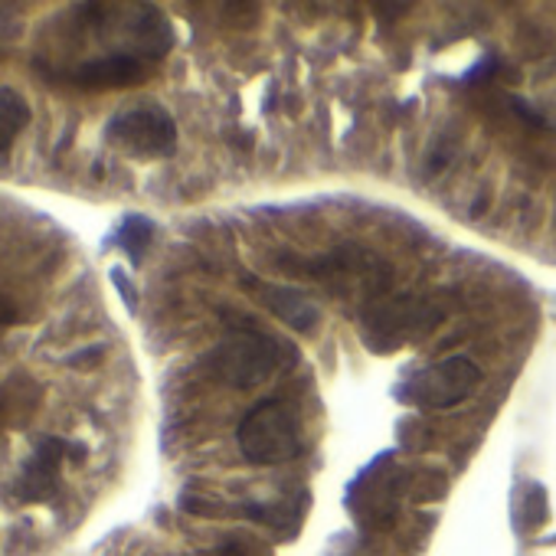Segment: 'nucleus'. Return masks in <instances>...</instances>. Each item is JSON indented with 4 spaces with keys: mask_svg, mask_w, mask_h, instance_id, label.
Listing matches in <instances>:
<instances>
[{
    "mask_svg": "<svg viewBox=\"0 0 556 556\" xmlns=\"http://www.w3.org/2000/svg\"><path fill=\"white\" fill-rule=\"evenodd\" d=\"M154 239V223L141 213H128L118 226H115V236L109 239L112 245H118L131 262H141V255L148 252Z\"/></svg>",
    "mask_w": 556,
    "mask_h": 556,
    "instance_id": "0eeeda50",
    "label": "nucleus"
},
{
    "mask_svg": "<svg viewBox=\"0 0 556 556\" xmlns=\"http://www.w3.org/2000/svg\"><path fill=\"white\" fill-rule=\"evenodd\" d=\"M66 79L79 89H128L148 79V63L131 53H112L70 70Z\"/></svg>",
    "mask_w": 556,
    "mask_h": 556,
    "instance_id": "39448f33",
    "label": "nucleus"
},
{
    "mask_svg": "<svg viewBox=\"0 0 556 556\" xmlns=\"http://www.w3.org/2000/svg\"><path fill=\"white\" fill-rule=\"evenodd\" d=\"M494 66H497V60H494V56H484L478 66H471V73H465V83H481V79H488V76L494 73Z\"/></svg>",
    "mask_w": 556,
    "mask_h": 556,
    "instance_id": "4468645a",
    "label": "nucleus"
},
{
    "mask_svg": "<svg viewBox=\"0 0 556 556\" xmlns=\"http://www.w3.org/2000/svg\"><path fill=\"white\" fill-rule=\"evenodd\" d=\"M258 295L268 305V312L278 321H286L292 331L308 334L318 325V318H321L318 305L308 295H302L299 289H289V286H258Z\"/></svg>",
    "mask_w": 556,
    "mask_h": 556,
    "instance_id": "423d86ee",
    "label": "nucleus"
},
{
    "mask_svg": "<svg viewBox=\"0 0 556 556\" xmlns=\"http://www.w3.org/2000/svg\"><path fill=\"white\" fill-rule=\"evenodd\" d=\"M21 390H24V383L0 390V426H4V422H8V416L14 413V396H17Z\"/></svg>",
    "mask_w": 556,
    "mask_h": 556,
    "instance_id": "ddd939ff",
    "label": "nucleus"
},
{
    "mask_svg": "<svg viewBox=\"0 0 556 556\" xmlns=\"http://www.w3.org/2000/svg\"><path fill=\"white\" fill-rule=\"evenodd\" d=\"M282 344L271 341L268 334L262 331H236L232 338H226L219 348H213L206 354V364L210 370L226 380L229 387H258L262 380H268L278 364H282Z\"/></svg>",
    "mask_w": 556,
    "mask_h": 556,
    "instance_id": "f03ea898",
    "label": "nucleus"
},
{
    "mask_svg": "<svg viewBox=\"0 0 556 556\" xmlns=\"http://www.w3.org/2000/svg\"><path fill=\"white\" fill-rule=\"evenodd\" d=\"M30 105L17 89H0V154H4L14 138L27 128Z\"/></svg>",
    "mask_w": 556,
    "mask_h": 556,
    "instance_id": "6e6552de",
    "label": "nucleus"
},
{
    "mask_svg": "<svg viewBox=\"0 0 556 556\" xmlns=\"http://www.w3.org/2000/svg\"><path fill=\"white\" fill-rule=\"evenodd\" d=\"M112 286H115V292L122 295V302L128 305V312H135V308H138V289L131 286L128 271H122V268H112Z\"/></svg>",
    "mask_w": 556,
    "mask_h": 556,
    "instance_id": "9b49d317",
    "label": "nucleus"
},
{
    "mask_svg": "<svg viewBox=\"0 0 556 556\" xmlns=\"http://www.w3.org/2000/svg\"><path fill=\"white\" fill-rule=\"evenodd\" d=\"M17 34H21L17 11H14V8H4V4H0V43H4V40H14Z\"/></svg>",
    "mask_w": 556,
    "mask_h": 556,
    "instance_id": "f8f14e48",
    "label": "nucleus"
},
{
    "mask_svg": "<svg viewBox=\"0 0 556 556\" xmlns=\"http://www.w3.org/2000/svg\"><path fill=\"white\" fill-rule=\"evenodd\" d=\"M105 138L115 148H122L125 154L154 161V157H170L174 154V148H177V125L170 122V115L164 109L144 105V109L122 112L109 125Z\"/></svg>",
    "mask_w": 556,
    "mask_h": 556,
    "instance_id": "20e7f679",
    "label": "nucleus"
},
{
    "mask_svg": "<svg viewBox=\"0 0 556 556\" xmlns=\"http://www.w3.org/2000/svg\"><path fill=\"white\" fill-rule=\"evenodd\" d=\"M236 442L252 465H286L302 455L305 432L292 403L262 400L242 416Z\"/></svg>",
    "mask_w": 556,
    "mask_h": 556,
    "instance_id": "f257e3e1",
    "label": "nucleus"
},
{
    "mask_svg": "<svg viewBox=\"0 0 556 556\" xmlns=\"http://www.w3.org/2000/svg\"><path fill=\"white\" fill-rule=\"evenodd\" d=\"M523 510H527V527H536L543 523L546 517V491L540 484H530L527 494H523Z\"/></svg>",
    "mask_w": 556,
    "mask_h": 556,
    "instance_id": "1a4fd4ad",
    "label": "nucleus"
},
{
    "mask_svg": "<svg viewBox=\"0 0 556 556\" xmlns=\"http://www.w3.org/2000/svg\"><path fill=\"white\" fill-rule=\"evenodd\" d=\"M14 321H17V305L8 295H0V328H8Z\"/></svg>",
    "mask_w": 556,
    "mask_h": 556,
    "instance_id": "2eb2a0df",
    "label": "nucleus"
},
{
    "mask_svg": "<svg viewBox=\"0 0 556 556\" xmlns=\"http://www.w3.org/2000/svg\"><path fill=\"white\" fill-rule=\"evenodd\" d=\"M102 354H105V348H102V344H92V348H83V351L70 354L66 364H70L73 370H92V367L102 364Z\"/></svg>",
    "mask_w": 556,
    "mask_h": 556,
    "instance_id": "9d476101",
    "label": "nucleus"
},
{
    "mask_svg": "<svg viewBox=\"0 0 556 556\" xmlns=\"http://www.w3.org/2000/svg\"><path fill=\"white\" fill-rule=\"evenodd\" d=\"M478 383H481V367L475 361H468L465 354H455V357H445V361L419 370L400 390V400L422 406V409H448V406L465 403Z\"/></svg>",
    "mask_w": 556,
    "mask_h": 556,
    "instance_id": "7ed1b4c3",
    "label": "nucleus"
}]
</instances>
